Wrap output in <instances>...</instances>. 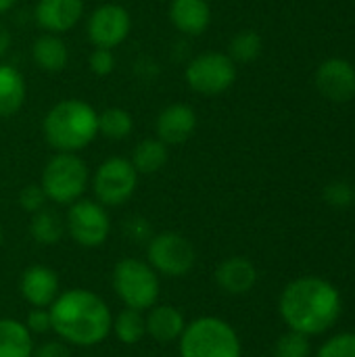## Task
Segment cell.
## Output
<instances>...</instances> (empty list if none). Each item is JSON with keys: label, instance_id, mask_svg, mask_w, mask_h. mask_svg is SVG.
<instances>
[{"label": "cell", "instance_id": "18", "mask_svg": "<svg viewBox=\"0 0 355 357\" xmlns=\"http://www.w3.org/2000/svg\"><path fill=\"white\" fill-rule=\"evenodd\" d=\"M146 335L157 343H172L178 341L186 328V320L180 310L172 305H153L144 316Z\"/></svg>", "mask_w": 355, "mask_h": 357}, {"label": "cell", "instance_id": "13", "mask_svg": "<svg viewBox=\"0 0 355 357\" xmlns=\"http://www.w3.org/2000/svg\"><path fill=\"white\" fill-rule=\"evenodd\" d=\"M197 126H199V117L190 105L172 102L159 111L157 121H155V132L161 142H165L167 146H174V144H182L190 140L192 134L197 132Z\"/></svg>", "mask_w": 355, "mask_h": 357}, {"label": "cell", "instance_id": "1", "mask_svg": "<svg viewBox=\"0 0 355 357\" xmlns=\"http://www.w3.org/2000/svg\"><path fill=\"white\" fill-rule=\"evenodd\" d=\"M285 324L301 335L316 337L331 331L341 318L343 301L335 284L318 276L289 282L278 301Z\"/></svg>", "mask_w": 355, "mask_h": 357}, {"label": "cell", "instance_id": "2", "mask_svg": "<svg viewBox=\"0 0 355 357\" xmlns=\"http://www.w3.org/2000/svg\"><path fill=\"white\" fill-rule=\"evenodd\" d=\"M48 312L50 331H54L59 339L69 345L94 347L111 333L113 316L109 305L92 291L71 289L59 293Z\"/></svg>", "mask_w": 355, "mask_h": 357}, {"label": "cell", "instance_id": "35", "mask_svg": "<svg viewBox=\"0 0 355 357\" xmlns=\"http://www.w3.org/2000/svg\"><path fill=\"white\" fill-rule=\"evenodd\" d=\"M10 44H13V36H10V29L0 21V59L10 50Z\"/></svg>", "mask_w": 355, "mask_h": 357}, {"label": "cell", "instance_id": "7", "mask_svg": "<svg viewBox=\"0 0 355 357\" xmlns=\"http://www.w3.org/2000/svg\"><path fill=\"white\" fill-rule=\"evenodd\" d=\"M236 63L226 52H201L188 61L184 79L188 88L203 96H218L228 92L236 82Z\"/></svg>", "mask_w": 355, "mask_h": 357}, {"label": "cell", "instance_id": "34", "mask_svg": "<svg viewBox=\"0 0 355 357\" xmlns=\"http://www.w3.org/2000/svg\"><path fill=\"white\" fill-rule=\"evenodd\" d=\"M33 357H71V351L65 341H48L33 349Z\"/></svg>", "mask_w": 355, "mask_h": 357}, {"label": "cell", "instance_id": "33", "mask_svg": "<svg viewBox=\"0 0 355 357\" xmlns=\"http://www.w3.org/2000/svg\"><path fill=\"white\" fill-rule=\"evenodd\" d=\"M27 331L33 335H42V333H48L50 331V312L48 307H33L27 316V322H25Z\"/></svg>", "mask_w": 355, "mask_h": 357}, {"label": "cell", "instance_id": "23", "mask_svg": "<svg viewBox=\"0 0 355 357\" xmlns=\"http://www.w3.org/2000/svg\"><path fill=\"white\" fill-rule=\"evenodd\" d=\"M29 234L40 245H56L65 234V222L61 220V215L56 211L44 207L31 215Z\"/></svg>", "mask_w": 355, "mask_h": 357}, {"label": "cell", "instance_id": "31", "mask_svg": "<svg viewBox=\"0 0 355 357\" xmlns=\"http://www.w3.org/2000/svg\"><path fill=\"white\" fill-rule=\"evenodd\" d=\"M324 201L337 209L349 207L352 203H355L354 188L347 182H333L324 188Z\"/></svg>", "mask_w": 355, "mask_h": 357}, {"label": "cell", "instance_id": "25", "mask_svg": "<svg viewBox=\"0 0 355 357\" xmlns=\"http://www.w3.org/2000/svg\"><path fill=\"white\" fill-rule=\"evenodd\" d=\"M111 331L115 333V337L126 343V345H134L138 343L144 335H146V324H144V316L138 310L126 307L123 312H119V316L113 320Z\"/></svg>", "mask_w": 355, "mask_h": 357}, {"label": "cell", "instance_id": "21", "mask_svg": "<svg viewBox=\"0 0 355 357\" xmlns=\"http://www.w3.org/2000/svg\"><path fill=\"white\" fill-rule=\"evenodd\" d=\"M0 357H33L31 333L19 320H0Z\"/></svg>", "mask_w": 355, "mask_h": 357}, {"label": "cell", "instance_id": "10", "mask_svg": "<svg viewBox=\"0 0 355 357\" xmlns=\"http://www.w3.org/2000/svg\"><path fill=\"white\" fill-rule=\"evenodd\" d=\"M65 230L80 247L94 249L109 238L111 220L107 209L98 201L77 199L75 203L69 205L65 218Z\"/></svg>", "mask_w": 355, "mask_h": 357}, {"label": "cell", "instance_id": "4", "mask_svg": "<svg viewBox=\"0 0 355 357\" xmlns=\"http://www.w3.org/2000/svg\"><path fill=\"white\" fill-rule=\"evenodd\" d=\"M180 357H241L236 331L213 316L186 324L180 335Z\"/></svg>", "mask_w": 355, "mask_h": 357}, {"label": "cell", "instance_id": "15", "mask_svg": "<svg viewBox=\"0 0 355 357\" xmlns=\"http://www.w3.org/2000/svg\"><path fill=\"white\" fill-rule=\"evenodd\" d=\"M19 291L31 307H50L59 297V276L46 266H29L21 274Z\"/></svg>", "mask_w": 355, "mask_h": 357}, {"label": "cell", "instance_id": "29", "mask_svg": "<svg viewBox=\"0 0 355 357\" xmlns=\"http://www.w3.org/2000/svg\"><path fill=\"white\" fill-rule=\"evenodd\" d=\"M115 65H117V59H115V52L109 50V48H94L88 56V67L94 75L98 77H107L115 71Z\"/></svg>", "mask_w": 355, "mask_h": 357}, {"label": "cell", "instance_id": "9", "mask_svg": "<svg viewBox=\"0 0 355 357\" xmlns=\"http://www.w3.org/2000/svg\"><path fill=\"white\" fill-rule=\"evenodd\" d=\"M149 266L169 278L186 276L197 261L192 243L178 232H159L146 243Z\"/></svg>", "mask_w": 355, "mask_h": 357}, {"label": "cell", "instance_id": "19", "mask_svg": "<svg viewBox=\"0 0 355 357\" xmlns=\"http://www.w3.org/2000/svg\"><path fill=\"white\" fill-rule=\"evenodd\" d=\"M33 63L46 73H61L69 63V48L56 33H42L31 44Z\"/></svg>", "mask_w": 355, "mask_h": 357}, {"label": "cell", "instance_id": "16", "mask_svg": "<svg viewBox=\"0 0 355 357\" xmlns=\"http://www.w3.org/2000/svg\"><path fill=\"white\" fill-rule=\"evenodd\" d=\"M167 17L180 33L197 38L211 25V6L207 0H172Z\"/></svg>", "mask_w": 355, "mask_h": 357}, {"label": "cell", "instance_id": "22", "mask_svg": "<svg viewBox=\"0 0 355 357\" xmlns=\"http://www.w3.org/2000/svg\"><path fill=\"white\" fill-rule=\"evenodd\" d=\"M130 161L138 174H157L169 161V146L159 138H144L136 144Z\"/></svg>", "mask_w": 355, "mask_h": 357}, {"label": "cell", "instance_id": "28", "mask_svg": "<svg viewBox=\"0 0 355 357\" xmlns=\"http://www.w3.org/2000/svg\"><path fill=\"white\" fill-rule=\"evenodd\" d=\"M316 357H355V333H341L331 337Z\"/></svg>", "mask_w": 355, "mask_h": 357}, {"label": "cell", "instance_id": "11", "mask_svg": "<svg viewBox=\"0 0 355 357\" xmlns=\"http://www.w3.org/2000/svg\"><path fill=\"white\" fill-rule=\"evenodd\" d=\"M132 31V17L121 4H100L96 6L86 21V33L94 48H117L121 46Z\"/></svg>", "mask_w": 355, "mask_h": 357}, {"label": "cell", "instance_id": "36", "mask_svg": "<svg viewBox=\"0 0 355 357\" xmlns=\"http://www.w3.org/2000/svg\"><path fill=\"white\" fill-rule=\"evenodd\" d=\"M15 4H17V0H0V15L8 13Z\"/></svg>", "mask_w": 355, "mask_h": 357}, {"label": "cell", "instance_id": "3", "mask_svg": "<svg viewBox=\"0 0 355 357\" xmlns=\"http://www.w3.org/2000/svg\"><path fill=\"white\" fill-rule=\"evenodd\" d=\"M46 144L56 153H80L98 136V113L82 98H63L42 119Z\"/></svg>", "mask_w": 355, "mask_h": 357}, {"label": "cell", "instance_id": "32", "mask_svg": "<svg viewBox=\"0 0 355 357\" xmlns=\"http://www.w3.org/2000/svg\"><path fill=\"white\" fill-rule=\"evenodd\" d=\"M126 234H128V238H132L136 243H149L153 238V228L144 218L134 215L126 222Z\"/></svg>", "mask_w": 355, "mask_h": 357}, {"label": "cell", "instance_id": "8", "mask_svg": "<svg viewBox=\"0 0 355 357\" xmlns=\"http://www.w3.org/2000/svg\"><path fill=\"white\" fill-rule=\"evenodd\" d=\"M136 188L138 172L126 157L105 159L92 176V190L103 207H117L128 203L134 197Z\"/></svg>", "mask_w": 355, "mask_h": 357}, {"label": "cell", "instance_id": "17", "mask_svg": "<svg viewBox=\"0 0 355 357\" xmlns=\"http://www.w3.org/2000/svg\"><path fill=\"white\" fill-rule=\"evenodd\" d=\"M218 287L228 295H245L257 282V270L247 257H228L216 270Z\"/></svg>", "mask_w": 355, "mask_h": 357}, {"label": "cell", "instance_id": "26", "mask_svg": "<svg viewBox=\"0 0 355 357\" xmlns=\"http://www.w3.org/2000/svg\"><path fill=\"white\" fill-rule=\"evenodd\" d=\"M262 48H264L262 36L255 29H243L230 40L226 54L234 63H253L262 54Z\"/></svg>", "mask_w": 355, "mask_h": 357}, {"label": "cell", "instance_id": "20", "mask_svg": "<svg viewBox=\"0 0 355 357\" xmlns=\"http://www.w3.org/2000/svg\"><path fill=\"white\" fill-rule=\"evenodd\" d=\"M25 96L27 86L23 73L8 63H0V117L8 119L17 115L25 105Z\"/></svg>", "mask_w": 355, "mask_h": 357}, {"label": "cell", "instance_id": "27", "mask_svg": "<svg viewBox=\"0 0 355 357\" xmlns=\"http://www.w3.org/2000/svg\"><path fill=\"white\" fill-rule=\"evenodd\" d=\"M312 354V343L308 335L289 331L276 341L274 357H310Z\"/></svg>", "mask_w": 355, "mask_h": 357}, {"label": "cell", "instance_id": "24", "mask_svg": "<svg viewBox=\"0 0 355 357\" xmlns=\"http://www.w3.org/2000/svg\"><path fill=\"white\" fill-rule=\"evenodd\" d=\"M134 132V117L121 107H109L98 113V134L109 140H126Z\"/></svg>", "mask_w": 355, "mask_h": 357}, {"label": "cell", "instance_id": "6", "mask_svg": "<svg viewBox=\"0 0 355 357\" xmlns=\"http://www.w3.org/2000/svg\"><path fill=\"white\" fill-rule=\"evenodd\" d=\"M113 289L126 307L146 312L159 299V276L140 259H121L113 268Z\"/></svg>", "mask_w": 355, "mask_h": 357}, {"label": "cell", "instance_id": "12", "mask_svg": "<svg viewBox=\"0 0 355 357\" xmlns=\"http://www.w3.org/2000/svg\"><path fill=\"white\" fill-rule=\"evenodd\" d=\"M318 92L333 102H347L355 96V67L345 59H328L316 69Z\"/></svg>", "mask_w": 355, "mask_h": 357}, {"label": "cell", "instance_id": "5", "mask_svg": "<svg viewBox=\"0 0 355 357\" xmlns=\"http://www.w3.org/2000/svg\"><path fill=\"white\" fill-rule=\"evenodd\" d=\"M90 182L88 165L77 153H54L42 172L40 186L48 201L56 205H71L84 197Z\"/></svg>", "mask_w": 355, "mask_h": 357}, {"label": "cell", "instance_id": "14", "mask_svg": "<svg viewBox=\"0 0 355 357\" xmlns=\"http://www.w3.org/2000/svg\"><path fill=\"white\" fill-rule=\"evenodd\" d=\"M84 10V0H38L33 8V19L46 33L61 36L82 21Z\"/></svg>", "mask_w": 355, "mask_h": 357}, {"label": "cell", "instance_id": "37", "mask_svg": "<svg viewBox=\"0 0 355 357\" xmlns=\"http://www.w3.org/2000/svg\"><path fill=\"white\" fill-rule=\"evenodd\" d=\"M0 245H2V228H0Z\"/></svg>", "mask_w": 355, "mask_h": 357}, {"label": "cell", "instance_id": "30", "mask_svg": "<svg viewBox=\"0 0 355 357\" xmlns=\"http://www.w3.org/2000/svg\"><path fill=\"white\" fill-rule=\"evenodd\" d=\"M48 203V197L44 192V188L40 184H27L21 192H19V205L23 211L27 213H38L40 209H44Z\"/></svg>", "mask_w": 355, "mask_h": 357}]
</instances>
